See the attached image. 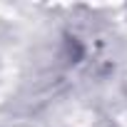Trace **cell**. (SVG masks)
<instances>
[]
</instances>
